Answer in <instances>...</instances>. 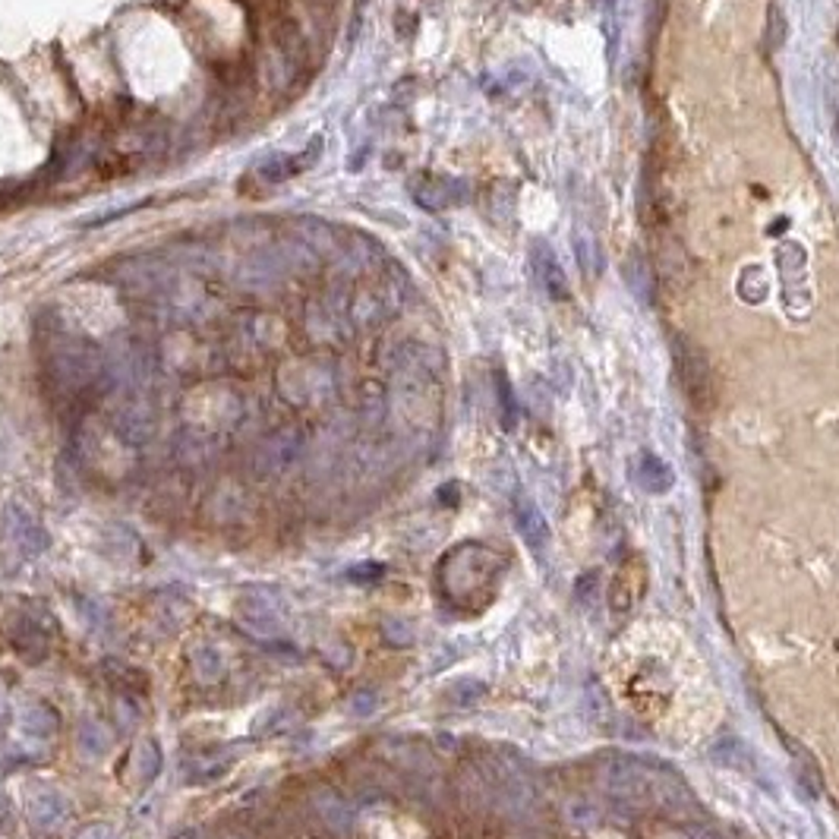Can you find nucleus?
<instances>
[{"label":"nucleus","mask_w":839,"mask_h":839,"mask_svg":"<svg viewBox=\"0 0 839 839\" xmlns=\"http://www.w3.org/2000/svg\"><path fill=\"white\" fill-rule=\"evenodd\" d=\"M417 193V202L423 209H448L464 202L467 187L461 181H452V177H423V181L414 187Z\"/></svg>","instance_id":"4"},{"label":"nucleus","mask_w":839,"mask_h":839,"mask_svg":"<svg viewBox=\"0 0 839 839\" xmlns=\"http://www.w3.org/2000/svg\"><path fill=\"white\" fill-rule=\"evenodd\" d=\"M638 483L644 486L647 492H653V496H663V492H669L672 483H676V471H672L663 458H657V454H640Z\"/></svg>","instance_id":"8"},{"label":"nucleus","mask_w":839,"mask_h":839,"mask_svg":"<svg viewBox=\"0 0 839 839\" xmlns=\"http://www.w3.org/2000/svg\"><path fill=\"white\" fill-rule=\"evenodd\" d=\"M19 729H23L25 735H32V739H48V735L57 729L54 710L44 707V704H35V707L23 710V716H19Z\"/></svg>","instance_id":"11"},{"label":"nucleus","mask_w":839,"mask_h":839,"mask_svg":"<svg viewBox=\"0 0 839 839\" xmlns=\"http://www.w3.org/2000/svg\"><path fill=\"white\" fill-rule=\"evenodd\" d=\"M625 281H629V287L634 294H638L644 303H650L653 300V275H650V266H647V259L640 253H631L629 259H625Z\"/></svg>","instance_id":"9"},{"label":"nucleus","mask_w":839,"mask_h":839,"mask_svg":"<svg viewBox=\"0 0 839 839\" xmlns=\"http://www.w3.org/2000/svg\"><path fill=\"white\" fill-rule=\"evenodd\" d=\"M836 143H839V111H836Z\"/></svg>","instance_id":"21"},{"label":"nucleus","mask_w":839,"mask_h":839,"mask_svg":"<svg viewBox=\"0 0 839 839\" xmlns=\"http://www.w3.org/2000/svg\"><path fill=\"white\" fill-rule=\"evenodd\" d=\"M574 256H578V266L584 275H591V278H597L600 268H603V262H600V249H597V240H593L591 230H574Z\"/></svg>","instance_id":"12"},{"label":"nucleus","mask_w":839,"mask_h":839,"mask_svg":"<svg viewBox=\"0 0 839 839\" xmlns=\"http://www.w3.org/2000/svg\"><path fill=\"white\" fill-rule=\"evenodd\" d=\"M79 839H111V830H107V827H98V824H95V827H86V830H82Z\"/></svg>","instance_id":"19"},{"label":"nucleus","mask_w":839,"mask_h":839,"mask_svg":"<svg viewBox=\"0 0 839 839\" xmlns=\"http://www.w3.org/2000/svg\"><path fill=\"white\" fill-rule=\"evenodd\" d=\"M515 521H517L521 536L527 540V546L536 549V553H543L546 543H549V524H546V517H543V511L536 508L530 499L517 496L515 499Z\"/></svg>","instance_id":"5"},{"label":"nucleus","mask_w":839,"mask_h":839,"mask_svg":"<svg viewBox=\"0 0 839 839\" xmlns=\"http://www.w3.org/2000/svg\"><path fill=\"white\" fill-rule=\"evenodd\" d=\"M196 669H200L202 678H218L221 676V657H218V650H211V647H202L200 653H196Z\"/></svg>","instance_id":"14"},{"label":"nucleus","mask_w":839,"mask_h":839,"mask_svg":"<svg viewBox=\"0 0 839 839\" xmlns=\"http://www.w3.org/2000/svg\"><path fill=\"white\" fill-rule=\"evenodd\" d=\"M786 35H789V25L783 19V10L777 4H770L767 10V23H764V44L767 51H779L786 44Z\"/></svg>","instance_id":"13"},{"label":"nucleus","mask_w":839,"mask_h":839,"mask_svg":"<svg viewBox=\"0 0 839 839\" xmlns=\"http://www.w3.org/2000/svg\"><path fill=\"white\" fill-rule=\"evenodd\" d=\"M499 398H502V414H505V423H515V398H511L508 392V382H505V376L499 373Z\"/></svg>","instance_id":"16"},{"label":"nucleus","mask_w":839,"mask_h":839,"mask_svg":"<svg viewBox=\"0 0 839 839\" xmlns=\"http://www.w3.org/2000/svg\"><path fill=\"white\" fill-rule=\"evenodd\" d=\"M483 691H486V685L483 682H473V678H471V682H458V685H454L452 697H454V701H461V704H467V701H477Z\"/></svg>","instance_id":"15"},{"label":"nucleus","mask_w":839,"mask_h":839,"mask_svg":"<svg viewBox=\"0 0 839 839\" xmlns=\"http://www.w3.org/2000/svg\"><path fill=\"white\" fill-rule=\"evenodd\" d=\"M502 555L496 549L483 546V543H464L454 546L452 553L442 559L439 568V584L442 593L452 600L461 610H480L489 603L496 593V584L502 578Z\"/></svg>","instance_id":"1"},{"label":"nucleus","mask_w":839,"mask_h":839,"mask_svg":"<svg viewBox=\"0 0 839 839\" xmlns=\"http://www.w3.org/2000/svg\"><path fill=\"white\" fill-rule=\"evenodd\" d=\"M10 534H13V540L19 543V549H23V553H29V555L42 553L44 543H48L44 530L38 527V524H32L25 515H23V517H19V515H10Z\"/></svg>","instance_id":"10"},{"label":"nucleus","mask_w":839,"mask_h":839,"mask_svg":"<svg viewBox=\"0 0 839 839\" xmlns=\"http://www.w3.org/2000/svg\"><path fill=\"white\" fill-rule=\"evenodd\" d=\"M379 574H382V565H360V568L350 572V578L354 581H373V578H379Z\"/></svg>","instance_id":"18"},{"label":"nucleus","mask_w":839,"mask_h":839,"mask_svg":"<svg viewBox=\"0 0 839 839\" xmlns=\"http://www.w3.org/2000/svg\"><path fill=\"white\" fill-rule=\"evenodd\" d=\"M360 4H367V0H360Z\"/></svg>","instance_id":"22"},{"label":"nucleus","mask_w":839,"mask_h":839,"mask_svg":"<svg viewBox=\"0 0 839 839\" xmlns=\"http://www.w3.org/2000/svg\"><path fill=\"white\" fill-rule=\"evenodd\" d=\"M29 821L35 824L38 830H57L63 821H67V802H63L61 792L54 789H42L29 798Z\"/></svg>","instance_id":"6"},{"label":"nucleus","mask_w":839,"mask_h":839,"mask_svg":"<svg viewBox=\"0 0 839 839\" xmlns=\"http://www.w3.org/2000/svg\"><path fill=\"white\" fill-rule=\"evenodd\" d=\"M600 783L616 802L644 805L650 798V767L629 754H606L600 760Z\"/></svg>","instance_id":"2"},{"label":"nucleus","mask_w":839,"mask_h":839,"mask_svg":"<svg viewBox=\"0 0 839 839\" xmlns=\"http://www.w3.org/2000/svg\"><path fill=\"white\" fill-rule=\"evenodd\" d=\"M369 704H373V697H369V695H360V697H354V707L360 710V713H367V710H369Z\"/></svg>","instance_id":"20"},{"label":"nucleus","mask_w":839,"mask_h":839,"mask_svg":"<svg viewBox=\"0 0 839 839\" xmlns=\"http://www.w3.org/2000/svg\"><path fill=\"white\" fill-rule=\"evenodd\" d=\"M593 593H597V572H591V574H584V578L578 581V597L581 600H593Z\"/></svg>","instance_id":"17"},{"label":"nucleus","mask_w":839,"mask_h":839,"mask_svg":"<svg viewBox=\"0 0 839 839\" xmlns=\"http://www.w3.org/2000/svg\"><path fill=\"white\" fill-rule=\"evenodd\" d=\"M672 348H676L678 382H682L688 401L695 407H707L710 398H713V369H710L704 350L697 344H691L688 338H676Z\"/></svg>","instance_id":"3"},{"label":"nucleus","mask_w":839,"mask_h":839,"mask_svg":"<svg viewBox=\"0 0 839 839\" xmlns=\"http://www.w3.org/2000/svg\"><path fill=\"white\" fill-rule=\"evenodd\" d=\"M534 268L540 275V284L546 287V294L553 300H568V281L565 272H562L559 259L555 253L546 247V243H534Z\"/></svg>","instance_id":"7"}]
</instances>
